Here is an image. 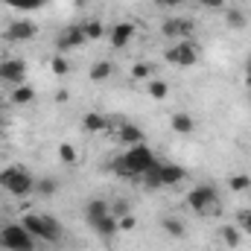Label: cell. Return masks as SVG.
<instances>
[{
  "mask_svg": "<svg viewBox=\"0 0 251 251\" xmlns=\"http://www.w3.org/2000/svg\"><path fill=\"white\" fill-rule=\"evenodd\" d=\"M82 128H85L88 134H97V131H105V128H108V120H105L102 114H97V111H88V114L82 117Z\"/></svg>",
  "mask_w": 251,
  "mask_h": 251,
  "instance_id": "2e32d148",
  "label": "cell"
},
{
  "mask_svg": "<svg viewBox=\"0 0 251 251\" xmlns=\"http://www.w3.org/2000/svg\"><path fill=\"white\" fill-rule=\"evenodd\" d=\"M111 213H114V216H126V213H128V204H126V201H117V204L111 207Z\"/></svg>",
  "mask_w": 251,
  "mask_h": 251,
  "instance_id": "836d02e7",
  "label": "cell"
},
{
  "mask_svg": "<svg viewBox=\"0 0 251 251\" xmlns=\"http://www.w3.org/2000/svg\"><path fill=\"white\" fill-rule=\"evenodd\" d=\"M134 225H137V219H134L131 213H126V216H117V231H134Z\"/></svg>",
  "mask_w": 251,
  "mask_h": 251,
  "instance_id": "4dcf8cb0",
  "label": "cell"
},
{
  "mask_svg": "<svg viewBox=\"0 0 251 251\" xmlns=\"http://www.w3.org/2000/svg\"><path fill=\"white\" fill-rule=\"evenodd\" d=\"M56 190H59L56 178H35V193L38 196H56Z\"/></svg>",
  "mask_w": 251,
  "mask_h": 251,
  "instance_id": "d4e9b609",
  "label": "cell"
},
{
  "mask_svg": "<svg viewBox=\"0 0 251 251\" xmlns=\"http://www.w3.org/2000/svg\"><path fill=\"white\" fill-rule=\"evenodd\" d=\"M216 251H222V249H216Z\"/></svg>",
  "mask_w": 251,
  "mask_h": 251,
  "instance_id": "74e56055",
  "label": "cell"
},
{
  "mask_svg": "<svg viewBox=\"0 0 251 251\" xmlns=\"http://www.w3.org/2000/svg\"><path fill=\"white\" fill-rule=\"evenodd\" d=\"M0 82H9V85H26V64L21 59H3L0 62Z\"/></svg>",
  "mask_w": 251,
  "mask_h": 251,
  "instance_id": "30bf717a",
  "label": "cell"
},
{
  "mask_svg": "<svg viewBox=\"0 0 251 251\" xmlns=\"http://www.w3.org/2000/svg\"><path fill=\"white\" fill-rule=\"evenodd\" d=\"M219 237H222V243H225L228 249H237V246L243 243V231H240L237 225H225V228L219 231Z\"/></svg>",
  "mask_w": 251,
  "mask_h": 251,
  "instance_id": "44dd1931",
  "label": "cell"
},
{
  "mask_svg": "<svg viewBox=\"0 0 251 251\" xmlns=\"http://www.w3.org/2000/svg\"><path fill=\"white\" fill-rule=\"evenodd\" d=\"M0 134H3V126H0Z\"/></svg>",
  "mask_w": 251,
  "mask_h": 251,
  "instance_id": "8d00e7d4",
  "label": "cell"
},
{
  "mask_svg": "<svg viewBox=\"0 0 251 251\" xmlns=\"http://www.w3.org/2000/svg\"><path fill=\"white\" fill-rule=\"evenodd\" d=\"M50 70H53L56 76H67V70H70V64H67V59H64L62 53H56V56L50 59Z\"/></svg>",
  "mask_w": 251,
  "mask_h": 251,
  "instance_id": "83f0119b",
  "label": "cell"
},
{
  "mask_svg": "<svg viewBox=\"0 0 251 251\" xmlns=\"http://www.w3.org/2000/svg\"><path fill=\"white\" fill-rule=\"evenodd\" d=\"M85 222H88V228H91L97 237H102V240H111L114 234H120V231H117V216L111 213V204H108L105 199H91V201L85 204Z\"/></svg>",
  "mask_w": 251,
  "mask_h": 251,
  "instance_id": "7a4b0ae2",
  "label": "cell"
},
{
  "mask_svg": "<svg viewBox=\"0 0 251 251\" xmlns=\"http://www.w3.org/2000/svg\"><path fill=\"white\" fill-rule=\"evenodd\" d=\"M0 187L9 196H15V199H26L29 193H35V178H32V173L26 167L9 164V167L0 170Z\"/></svg>",
  "mask_w": 251,
  "mask_h": 251,
  "instance_id": "3957f363",
  "label": "cell"
},
{
  "mask_svg": "<svg viewBox=\"0 0 251 251\" xmlns=\"http://www.w3.org/2000/svg\"><path fill=\"white\" fill-rule=\"evenodd\" d=\"M6 3L18 12H38V9L47 6V0H6Z\"/></svg>",
  "mask_w": 251,
  "mask_h": 251,
  "instance_id": "603a6c76",
  "label": "cell"
},
{
  "mask_svg": "<svg viewBox=\"0 0 251 251\" xmlns=\"http://www.w3.org/2000/svg\"><path fill=\"white\" fill-rule=\"evenodd\" d=\"M237 228H240L243 234H251V207H246V210L237 213Z\"/></svg>",
  "mask_w": 251,
  "mask_h": 251,
  "instance_id": "f1b7e54d",
  "label": "cell"
},
{
  "mask_svg": "<svg viewBox=\"0 0 251 251\" xmlns=\"http://www.w3.org/2000/svg\"><path fill=\"white\" fill-rule=\"evenodd\" d=\"M161 228H164V234H170L173 240H181V237L187 234V228H184V222H181L178 216H164V219H161Z\"/></svg>",
  "mask_w": 251,
  "mask_h": 251,
  "instance_id": "e0dca14e",
  "label": "cell"
},
{
  "mask_svg": "<svg viewBox=\"0 0 251 251\" xmlns=\"http://www.w3.org/2000/svg\"><path fill=\"white\" fill-rule=\"evenodd\" d=\"M134 35H137V26H134L131 21H120V24H114V26L108 29V44H111L114 50H126V47L134 41Z\"/></svg>",
  "mask_w": 251,
  "mask_h": 251,
  "instance_id": "9c48e42d",
  "label": "cell"
},
{
  "mask_svg": "<svg viewBox=\"0 0 251 251\" xmlns=\"http://www.w3.org/2000/svg\"><path fill=\"white\" fill-rule=\"evenodd\" d=\"M225 21H228L231 29H243V26L249 24V18H246L243 9H225Z\"/></svg>",
  "mask_w": 251,
  "mask_h": 251,
  "instance_id": "7402d4cb",
  "label": "cell"
},
{
  "mask_svg": "<svg viewBox=\"0 0 251 251\" xmlns=\"http://www.w3.org/2000/svg\"><path fill=\"white\" fill-rule=\"evenodd\" d=\"M146 91H149V97L158 100V102H164V100L170 97V85H167L164 79H149V82H146Z\"/></svg>",
  "mask_w": 251,
  "mask_h": 251,
  "instance_id": "d6986e66",
  "label": "cell"
},
{
  "mask_svg": "<svg viewBox=\"0 0 251 251\" xmlns=\"http://www.w3.org/2000/svg\"><path fill=\"white\" fill-rule=\"evenodd\" d=\"M131 76H134V79H146V82H149V79H152V67H149V64H134Z\"/></svg>",
  "mask_w": 251,
  "mask_h": 251,
  "instance_id": "1f68e13d",
  "label": "cell"
},
{
  "mask_svg": "<svg viewBox=\"0 0 251 251\" xmlns=\"http://www.w3.org/2000/svg\"><path fill=\"white\" fill-rule=\"evenodd\" d=\"M12 102L15 105H32L35 102V88L32 85H18L12 91Z\"/></svg>",
  "mask_w": 251,
  "mask_h": 251,
  "instance_id": "ac0fdd59",
  "label": "cell"
},
{
  "mask_svg": "<svg viewBox=\"0 0 251 251\" xmlns=\"http://www.w3.org/2000/svg\"><path fill=\"white\" fill-rule=\"evenodd\" d=\"M82 29H85V38H88V41H100L102 35H108L100 21H88V24H82Z\"/></svg>",
  "mask_w": 251,
  "mask_h": 251,
  "instance_id": "cb8c5ba5",
  "label": "cell"
},
{
  "mask_svg": "<svg viewBox=\"0 0 251 251\" xmlns=\"http://www.w3.org/2000/svg\"><path fill=\"white\" fill-rule=\"evenodd\" d=\"M117 137H120L123 146H137V143H143V131H140L134 123H123L120 128H117Z\"/></svg>",
  "mask_w": 251,
  "mask_h": 251,
  "instance_id": "9a60e30c",
  "label": "cell"
},
{
  "mask_svg": "<svg viewBox=\"0 0 251 251\" xmlns=\"http://www.w3.org/2000/svg\"><path fill=\"white\" fill-rule=\"evenodd\" d=\"M201 9H210V12H225L228 9V0H196Z\"/></svg>",
  "mask_w": 251,
  "mask_h": 251,
  "instance_id": "f546056e",
  "label": "cell"
},
{
  "mask_svg": "<svg viewBox=\"0 0 251 251\" xmlns=\"http://www.w3.org/2000/svg\"><path fill=\"white\" fill-rule=\"evenodd\" d=\"M111 73H114L111 62H97L94 67H91V73H88V76H91V82H97V85H100V82H108V79H111Z\"/></svg>",
  "mask_w": 251,
  "mask_h": 251,
  "instance_id": "ffe728a7",
  "label": "cell"
},
{
  "mask_svg": "<svg viewBox=\"0 0 251 251\" xmlns=\"http://www.w3.org/2000/svg\"><path fill=\"white\" fill-rule=\"evenodd\" d=\"M158 178H161V187H176V184H181V181L187 178V170H184L181 164L161 161V173H158Z\"/></svg>",
  "mask_w": 251,
  "mask_h": 251,
  "instance_id": "7c38bea8",
  "label": "cell"
},
{
  "mask_svg": "<svg viewBox=\"0 0 251 251\" xmlns=\"http://www.w3.org/2000/svg\"><path fill=\"white\" fill-rule=\"evenodd\" d=\"M228 187L234 190V193H246V190L251 187V178L246 176V173H237V176L228 178Z\"/></svg>",
  "mask_w": 251,
  "mask_h": 251,
  "instance_id": "484cf974",
  "label": "cell"
},
{
  "mask_svg": "<svg viewBox=\"0 0 251 251\" xmlns=\"http://www.w3.org/2000/svg\"><path fill=\"white\" fill-rule=\"evenodd\" d=\"M21 225H24L35 240H41V243H59L62 234H64L62 222H59L56 216H50V213H24Z\"/></svg>",
  "mask_w": 251,
  "mask_h": 251,
  "instance_id": "277c9868",
  "label": "cell"
},
{
  "mask_svg": "<svg viewBox=\"0 0 251 251\" xmlns=\"http://www.w3.org/2000/svg\"><path fill=\"white\" fill-rule=\"evenodd\" d=\"M161 35L164 38H178V41H184L193 35V21L190 18H167L164 24H161Z\"/></svg>",
  "mask_w": 251,
  "mask_h": 251,
  "instance_id": "8fae6325",
  "label": "cell"
},
{
  "mask_svg": "<svg viewBox=\"0 0 251 251\" xmlns=\"http://www.w3.org/2000/svg\"><path fill=\"white\" fill-rule=\"evenodd\" d=\"M246 85L251 88V56L246 59Z\"/></svg>",
  "mask_w": 251,
  "mask_h": 251,
  "instance_id": "e575fe53",
  "label": "cell"
},
{
  "mask_svg": "<svg viewBox=\"0 0 251 251\" xmlns=\"http://www.w3.org/2000/svg\"><path fill=\"white\" fill-rule=\"evenodd\" d=\"M152 164H158V155H155L152 146L143 140V143H137V146H126L123 152L111 161V173H114L117 178L140 181V178L149 173Z\"/></svg>",
  "mask_w": 251,
  "mask_h": 251,
  "instance_id": "6da1fadb",
  "label": "cell"
},
{
  "mask_svg": "<svg viewBox=\"0 0 251 251\" xmlns=\"http://www.w3.org/2000/svg\"><path fill=\"white\" fill-rule=\"evenodd\" d=\"M59 158H62L64 164H76V161H79V152H76L73 143H62V146H59Z\"/></svg>",
  "mask_w": 251,
  "mask_h": 251,
  "instance_id": "4316f807",
  "label": "cell"
},
{
  "mask_svg": "<svg viewBox=\"0 0 251 251\" xmlns=\"http://www.w3.org/2000/svg\"><path fill=\"white\" fill-rule=\"evenodd\" d=\"M38 35V26H35V21H12L9 26H6V32H3V38L6 41H15V44H24V41H32Z\"/></svg>",
  "mask_w": 251,
  "mask_h": 251,
  "instance_id": "ba28073f",
  "label": "cell"
},
{
  "mask_svg": "<svg viewBox=\"0 0 251 251\" xmlns=\"http://www.w3.org/2000/svg\"><path fill=\"white\" fill-rule=\"evenodd\" d=\"M216 201H219V193H216L213 184H196L187 193V207L196 210V213H207Z\"/></svg>",
  "mask_w": 251,
  "mask_h": 251,
  "instance_id": "52a82bcc",
  "label": "cell"
},
{
  "mask_svg": "<svg viewBox=\"0 0 251 251\" xmlns=\"http://www.w3.org/2000/svg\"><path fill=\"white\" fill-rule=\"evenodd\" d=\"M0 108H3V100H0Z\"/></svg>",
  "mask_w": 251,
  "mask_h": 251,
  "instance_id": "d590c367",
  "label": "cell"
},
{
  "mask_svg": "<svg viewBox=\"0 0 251 251\" xmlns=\"http://www.w3.org/2000/svg\"><path fill=\"white\" fill-rule=\"evenodd\" d=\"M0 249L3 251H38V246H35V237L21 222H12V225H3V231H0Z\"/></svg>",
  "mask_w": 251,
  "mask_h": 251,
  "instance_id": "5b68a950",
  "label": "cell"
},
{
  "mask_svg": "<svg viewBox=\"0 0 251 251\" xmlns=\"http://www.w3.org/2000/svg\"><path fill=\"white\" fill-rule=\"evenodd\" d=\"M88 38H85V29H82V24H73V26H67L62 35H59V50H76V47H82Z\"/></svg>",
  "mask_w": 251,
  "mask_h": 251,
  "instance_id": "4fadbf2b",
  "label": "cell"
},
{
  "mask_svg": "<svg viewBox=\"0 0 251 251\" xmlns=\"http://www.w3.org/2000/svg\"><path fill=\"white\" fill-rule=\"evenodd\" d=\"M164 59L170 64H176V67H193V64L199 62V44L196 41H176L173 47H167V53H164Z\"/></svg>",
  "mask_w": 251,
  "mask_h": 251,
  "instance_id": "8992f818",
  "label": "cell"
},
{
  "mask_svg": "<svg viewBox=\"0 0 251 251\" xmlns=\"http://www.w3.org/2000/svg\"><path fill=\"white\" fill-rule=\"evenodd\" d=\"M184 0H155V6H161V9H178Z\"/></svg>",
  "mask_w": 251,
  "mask_h": 251,
  "instance_id": "d6a6232c",
  "label": "cell"
},
{
  "mask_svg": "<svg viewBox=\"0 0 251 251\" xmlns=\"http://www.w3.org/2000/svg\"><path fill=\"white\" fill-rule=\"evenodd\" d=\"M170 126H173V131H178V134H193V131H196V117L187 114V111H178V114L170 117Z\"/></svg>",
  "mask_w": 251,
  "mask_h": 251,
  "instance_id": "5bb4252c",
  "label": "cell"
}]
</instances>
